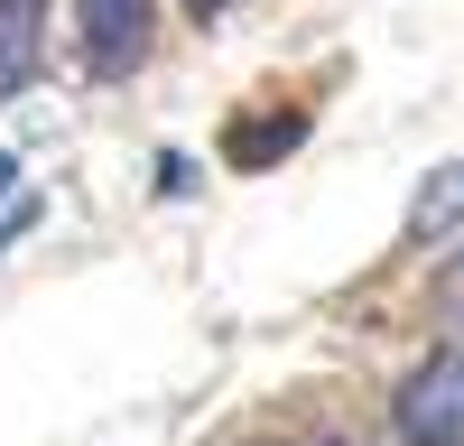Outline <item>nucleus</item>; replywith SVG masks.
<instances>
[{
  "label": "nucleus",
  "instance_id": "nucleus-7",
  "mask_svg": "<svg viewBox=\"0 0 464 446\" xmlns=\"http://www.w3.org/2000/svg\"><path fill=\"white\" fill-rule=\"evenodd\" d=\"M186 10H196V19H223V10H232V0H186Z\"/></svg>",
  "mask_w": 464,
  "mask_h": 446
},
{
  "label": "nucleus",
  "instance_id": "nucleus-4",
  "mask_svg": "<svg viewBox=\"0 0 464 446\" xmlns=\"http://www.w3.org/2000/svg\"><path fill=\"white\" fill-rule=\"evenodd\" d=\"M37 37H47V0H0V102L28 93V74H37Z\"/></svg>",
  "mask_w": 464,
  "mask_h": 446
},
{
  "label": "nucleus",
  "instance_id": "nucleus-2",
  "mask_svg": "<svg viewBox=\"0 0 464 446\" xmlns=\"http://www.w3.org/2000/svg\"><path fill=\"white\" fill-rule=\"evenodd\" d=\"M159 37V0H84V56L102 84H130Z\"/></svg>",
  "mask_w": 464,
  "mask_h": 446
},
{
  "label": "nucleus",
  "instance_id": "nucleus-3",
  "mask_svg": "<svg viewBox=\"0 0 464 446\" xmlns=\"http://www.w3.org/2000/svg\"><path fill=\"white\" fill-rule=\"evenodd\" d=\"M446 233H464V159H437L409 196V242H446Z\"/></svg>",
  "mask_w": 464,
  "mask_h": 446
},
{
  "label": "nucleus",
  "instance_id": "nucleus-1",
  "mask_svg": "<svg viewBox=\"0 0 464 446\" xmlns=\"http://www.w3.org/2000/svg\"><path fill=\"white\" fill-rule=\"evenodd\" d=\"M391 419H400L409 446H428V437L464 428V344H446V354H428V363L409 372V382L391 391Z\"/></svg>",
  "mask_w": 464,
  "mask_h": 446
},
{
  "label": "nucleus",
  "instance_id": "nucleus-6",
  "mask_svg": "<svg viewBox=\"0 0 464 446\" xmlns=\"http://www.w3.org/2000/svg\"><path fill=\"white\" fill-rule=\"evenodd\" d=\"M10 186H19V159H10V149H0V196H10Z\"/></svg>",
  "mask_w": 464,
  "mask_h": 446
},
{
  "label": "nucleus",
  "instance_id": "nucleus-8",
  "mask_svg": "<svg viewBox=\"0 0 464 446\" xmlns=\"http://www.w3.org/2000/svg\"><path fill=\"white\" fill-rule=\"evenodd\" d=\"M428 446H464V428H446V437H428Z\"/></svg>",
  "mask_w": 464,
  "mask_h": 446
},
{
  "label": "nucleus",
  "instance_id": "nucleus-5",
  "mask_svg": "<svg viewBox=\"0 0 464 446\" xmlns=\"http://www.w3.org/2000/svg\"><path fill=\"white\" fill-rule=\"evenodd\" d=\"M297 140H306V112H260V121H232L223 159H232V168H279Z\"/></svg>",
  "mask_w": 464,
  "mask_h": 446
},
{
  "label": "nucleus",
  "instance_id": "nucleus-9",
  "mask_svg": "<svg viewBox=\"0 0 464 446\" xmlns=\"http://www.w3.org/2000/svg\"><path fill=\"white\" fill-rule=\"evenodd\" d=\"M306 446H353V437H306Z\"/></svg>",
  "mask_w": 464,
  "mask_h": 446
}]
</instances>
